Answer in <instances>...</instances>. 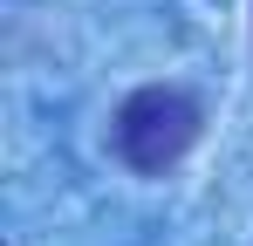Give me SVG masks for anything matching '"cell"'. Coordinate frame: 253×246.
Returning a JSON list of instances; mask_svg holds the SVG:
<instances>
[{
  "label": "cell",
  "mask_w": 253,
  "mask_h": 246,
  "mask_svg": "<svg viewBox=\"0 0 253 246\" xmlns=\"http://www.w3.org/2000/svg\"><path fill=\"white\" fill-rule=\"evenodd\" d=\"M110 137H117V158L130 171H165L192 151V137H199V103L185 96V89H137L117 123H110Z\"/></svg>",
  "instance_id": "1"
}]
</instances>
